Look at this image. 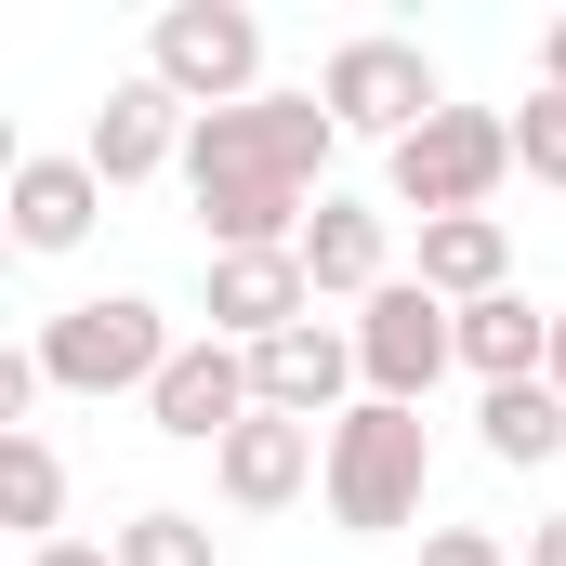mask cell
Segmentation results:
<instances>
[{"instance_id":"obj_1","label":"cell","mask_w":566,"mask_h":566,"mask_svg":"<svg viewBox=\"0 0 566 566\" xmlns=\"http://www.w3.org/2000/svg\"><path fill=\"white\" fill-rule=\"evenodd\" d=\"M329 145H343V119H329L316 93L211 106V119L185 133V198H198L211 251H303V224H316V198H329V185H316Z\"/></svg>"},{"instance_id":"obj_2","label":"cell","mask_w":566,"mask_h":566,"mask_svg":"<svg viewBox=\"0 0 566 566\" xmlns=\"http://www.w3.org/2000/svg\"><path fill=\"white\" fill-rule=\"evenodd\" d=\"M422 474H434V434L422 409H382V396H356L343 422H329V527H356V541H396L409 514H422Z\"/></svg>"},{"instance_id":"obj_3","label":"cell","mask_w":566,"mask_h":566,"mask_svg":"<svg viewBox=\"0 0 566 566\" xmlns=\"http://www.w3.org/2000/svg\"><path fill=\"white\" fill-rule=\"evenodd\" d=\"M171 356H185V343H171V316H158L145 290H106V303L40 316V369H53V396H158Z\"/></svg>"},{"instance_id":"obj_4","label":"cell","mask_w":566,"mask_h":566,"mask_svg":"<svg viewBox=\"0 0 566 566\" xmlns=\"http://www.w3.org/2000/svg\"><path fill=\"white\" fill-rule=\"evenodd\" d=\"M145 80L185 93L198 119H211V106H251V93H264V13H238V0H171V13L145 27Z\"/></svg>"},{"instance_id":"obj_5","label":"cell","mask_w":566,"mask_h":566,"mask_svg":"<svg viewBox=\"0 0 566 566\" xmlns=\"http://www.w3.org/2000/svg\"><path fill=\"white\" fill-rule=\"evenodd\" d=\"M501 171H514V119H501V106H434L422 133L396 145V211H422V224L488 211Z\"/></svg>"},{"instance_id":"obj_6","label":"cell","mask_w":566,"mask_h":566,"mask_svg":"<svg viewBox=\"0 0 566 566\" xmlns=\"http://www.w3.org/2000/svg\"><path fill=\"white\" fill-rule=\"evenodd\" d=\"M356 369H369V396H382V409H422L434 382L461 369V303H434L422 277L369 290V303H356Z\"/></svg>"},{"instance_id":"obj_7","label":"cell","mask_w":566,"mask_h":566,"mask_svg":"<svg viewBox=\"0 0 566 566\" xmlns=\"http://www.w3.org/2000/svg\"><path fill=\"white\" fill-rule=\"evenodd\" d=\"M316 106H329L343 133H382V145H409V133L434 119V106H448V93H434L422 40H382V27H369V40H343V53L316 66Z\"/></svg>"},{"instance_id":"obj_8","label":"cell","mask_w":566,"mask_h":566,"mask_svg":"<svg viewBox=\"0 0 566 566\" xmlns=\"http://www.w3.org/2000/svg\"><path fill=\"white\" fill-rule=\"evenodd\" d=\"M251 409H264V396H251V356H238V343H211V329H198V343L158 369V396H145V422L171 434V448H224Z\"/></svg>"},{"instance_id":"obj_9","label":"cell","mask_w":566,"mask_h":566,"mask_svg":"<svg viewBox=\"0 0 566 566\" xmlns=\"http://www.w3.org/2000/svg\"><path fill=\"white\" fill-rule=\"evenodd\" d=\"M369 369H356V329H329V316H303L277 343H251V396L277 409V422H343V396H356Z\"/></svg>"},{"instance_id":"obj_10","label":"cell","mask_w":566,"mask_h":566,"mask_svg":"<svg viewBox=\"0 0 566 566\" xmlns=\"http://www.w3.org/2000/svg\"><path fill=\"white\" fill-rule=\"evenodd\" d=\"M316 474H329V434H316V422H277V409H251V422L211 448V488H224L238 514H277V501H303Z\"/></svg>"},{"instance_id":"obj_11","label":"cell","mask_w":566,"mask_h":566,"mask_svg":"<svg viewBox=\"0 0 566 566\" xmlns=\"http://www.w3.org/2000/svg\"><path fill=\"white\" fill-rule=\"evenodd\" d=\"M316 316V277H303V251H211V343H277Z\"/></svg>"},{"instance_id":"obj_12","label":"cell","mask_w":566,"mask_h":566,"mask_svg":"<svg viewBox=\"0 0 566 566\" xmlns=\"http://www.w3.org/2000/svg\"><path fill=\"white\" fill-rule=\"evenodd\" d=\"M185 133H198V106H185V93L119 80V93L93 106V145H80V158H93V171H106V198H119V185H145V171H171V158H185Z\"/></svg>"},{"instance_id":"obj_13","label":"cell","mask_w":566,"mask_h":566,"mask_svg":"<svg viewBox=\"0 0 566 566\" xmlns=\"http://www.w3.org/2000/svg\"><path fill=\"white\" fill-rule=\"evenodd\" d=\"M303 277H316V303H369V290H396L382 211H369V198H316V224H303Z\"/></svg>"},{"instance_id":"obj_14","label":"cell","mask_w":566,"mask_h":566,"mask_svg":"<svg viewBox=\"0 0 566 566\" xmlns=\"http://www.w3.org/2000/svg\"><path fill=\"white\" fill-rule=\"evenodd\" d=\"M93 211H106L93 158H13V251H80Z\"/></svg>"},{"instance_id":"obj_15","label":"cell","mask_w":566,"mask_h":566,"mask_svg":"<svg viewBox=\"0 0 566 566\" xmlns=\"http://www.w3.org/2000/svg\"><path fill=\"white\" fill-rule=\"evenodd\" d=\"M422 290H434V303H501V290H514L501 211H448V224H422Z\"/></svg>"},{"instance_id":"obj_16","label":"cell","mask_w":566,"mask_h":566,"mask_svg":"<svg viewBox=\"0 0 566 566\" xmlns=\"http://www.w3.org/2000/svg\"><path fill=\"white\" fill-rule=\"evenodd\" d=\"M461 369L501 396V382H541L554 369V316L527 303V290H501V303H461Z\"/></svg>"},{"instance_id":"obj_17","label":"cell","mask_w":566,"mask_h":566,"mask_svg":"<svg viewBox=\"0 0 566 566\" xmlns=\"http://www.w3.org/2000/svg\"><path fill=\"white\" fill-rule=\"evenodd\" d=\"M0 527L27 554L66 541V461H53V434H0Z\"/></svg>"},{"instance_id":"obj_18","label":"cell","mask_w":566,"mask_h":566,"mask_svg":"<svg viewBox=\"0 0 566 566\" xmlns=\"http://www.w3.org/2000/svg\"><path fill=\"white\" fill-rule=\"evenodd\" d=\"M474 434H488L501 474H541V461L566 448V396H554V382H501V396L474 409Z\"/></svg>"},{"instance_id":"obj_19","label":"cell","mask_w":566,"mask_h":566,"mask_svg":"<svg viewBox=\"0 0 566 566\" xmlns=\"http://www.w3.org/2000/svg\"><path fill=\"white\" fill-rule=\"evenodd\" d=\"M119 566H211V527L171 514V501H145L133 527H119Z\"/></svg>"},{"instance_id":"obj_20","label":"cell","mask_w":566,"mask_h":566,"mask_svg":"<svg viewBox=\"0 0 566 566\" xmlns=\"http://www.w3.org/2000/svg\"><path fill=\"white\" fill-rule=\"evenodd\" d=\"M514 171L527 185H566V93H527L514 106Z\"/></svg>"},{"instance_id":"obj_21","label":"cell","mask_w":566,"mask_h":566,"mask_svg":"<svg viewBox=\"0 0 566 566\" xmlns=\"http://www.w3.org/2000/svg\"><path fill=\"white\" fill-rule=\"evenodd\" d=\"M422 566H514L488 527H422Z\"/></svg>"},{"instance_id":"obj_22","label":"cell","mask_w":566,"mask_h":566,"mask_svg":"<svg viewBox=\"0 0 566 566\" xmlns=\"http://www.w3.org/2000/svg\"><path fill=\"white\" fill-rule=\"evenodd\" d=\"M27 566H119V541H40Z\"/></svg>"},{"instance_id":"obj_23","label":"cell","mask_w":566,"mask_h":566,"mask_svg":"<svg viewBox=\"0 0 566 566\" xmlns=\"http://www.w3.org/2000/svg\"><path fill=\"white\" fill-rule=\"evenodd\" d=\"M541 93H566V13L541 27Z\"/></svg>"},{"instance_id":"obj_24","label":"cell","mask_w":566,"mask_h":566,"mask_svg":"<svg viewBox=\"0 0 566 566\" xmlns=\"http://www.w3.org/2000/svg\"><path fill=\"white\" fill-rule=\"evenodd\" d=\"M527 566H566V514H541V527H527Z\"/></svg>"},{"instance_id":"obj_25","label":"cell","mask_w":566,"mask_h":566,"mask_svg":"<svg viewBox=\"0 0 566 566\" xmlns=\"http://www.w3.org/2000/svg\"><path fill=\"white\" fill-rule=\"evenodd\" d=\"M541 382H554V396H566V303H554V369H541Z\"/></svg>"}]
</instances>
